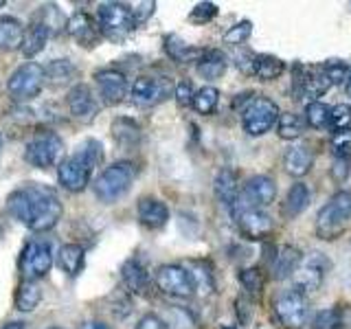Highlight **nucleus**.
<instances>
[{
    "label": "nucleus",
    "instance_id": "5",
    "mask_svg": "<svg viewBox=\"0 0 351 329\" xmlns=\"http://www.w3.org/2000/svg\"><path fill=\"white\" fill-rule=\"evenodd\" d=\"M64 141L62 136H58L55 132H40V134L33 136L27 143L25 149V160L36 169H49L55 167V164H62L64 160Z\"/></svg>",
    "mask_w": 351,
    "mask_h": 329
},
{
    "label": "nucleus",
    "instance_id": "16",
    "mask_svg": "<svg viewBox=\"0 0 351 329\" xmlns=\"http://www.w3.org/2000/svg\"><path fill=\"white\" fill-rule=\"evenodd\" d=\"M95 82L99 88V97L106 106H119L128 97V80L117 69H101L95 73Z\"/></svg>",
    "mask_w": 351,
    "mask_h": 329
},
{
    "label": "nucleus",
    "instance_id": "14",
    "mask_svg": "<svg viewBox=\"0 0 351 329\" xmlns=\"http://www.w3.org/2000/svg\"><path fill=\"white\" fill-rule=\"evenodd\" d=\"M274 312H277L279 321L290 329H301L307 323V301L303 294L294 290L279 296L274 303Z\"/></svg>",
    "mask_w": 351,
    "mask_h": 329
},
{
    "label": "nucleus",
    "instance_id": "4",
    "mask_svg": "<svg viewBox=\"0 0 351 329\" xmlns=\"http://www.w3.org/2000/svg\"><path fill=\"white\" fill-rule=\"evenodd\" d=\"M351 219V191H338L316 215V235L332 241L345 230Z\"/></svg>",
    "mask_w": 351,
    "mask_h": 329
},
{
    "label": "nucleus",
    "instance_id": "21",
    "mask_svg": "<svg viewBox=\"0 0 351 329\" xmlns=\"http://www.w3.org/2000/svg\"><path fill=\"white\" fill-rule=\"evenodd\" d=\"M303 263V252L296 248V246H283L279 250V255L274 257V263H272V277L277 281H283L292 277V274L301 268Z\"/></svg>",
    "mask_w": 351,
    "mask_h": 329
},
{
    "label": "nucleus",
    "instance_id": "30",
    "mask_svg": "<svg viewBox=\"0 0 351 329\" xmlns=\"http://www.w3.org/2000/svg\"><path fill=\"white\" fill-rule=\"evenodd\" d=\"M165 53L169 55L173 62L186 64V62H197L202 58V49H193L186 42H182L178 36H167L165 38Z\"/></svg>",
    "mask_w": 351,
    "mask_h": 329
},
{
    "label": "nucleus",
    "instance_id": "19",
    "mask_svg": "<svg viewBox=\"0 0 351 329\" xmlns=\"http://www.w3.org/2000/svg\"><path fill=\"white\" fill-rule=\"evenodd\" d=\"M136 213H138V222L145 228H152V230H158L169 222L167 204L156 200V197H141L138 206H136Z\"/></svg>",
    "mask_w": 351,
    "mask_h": 329
},
{
    "label": "nucleus",
    "instance_id": "6",
    "mask_svg": "<svg viewBox=\"0 0 351 329\" xmlns=\"http://www.w3.org/2000/svg\"><path fill=\"white\" fill-rule=\"evenodd\" d=\"M97 25L101 36L112 40V42H121L125 40L132 31L136 29L134 16H132V9L123 3H104L99 5L97 11Z\"/></svg>",
    "mask_w": 351,
    "mask_h": 329
},
{
    "label": "nucleus",
    "instance_id": "17",
    "mask_svg": "<svg viewBox=\"0 0 351 329\" xmlns=\"http://www.w3.org/2000/svg\"><path fill=\"white\" fill-rule=\"evenodd\" d=\"M66 106H69V112L77 121H93L99 114V103L90 90V86L86 84H75L69 95H66Z\"/></svg>",
    "mask_w": 351,
    "mask_h": 329
},
{
    "label": "nucleus",
    "instance_id": "10",
    "mask_svg": "<svg viewBox=\"0 0 351 329\" xmlns=\"http://www.w3.org/2000/svg\"><path fill=\"white\" fill-rule=\"evenodd\" d=\"M156 288L173 299H191L195 294L191 274L178 263H165L156 270Z\"/></svg>",
    "mask_w": 351,
    "mask_h": 329
},
{
    "label": "nucleus",
    "instance_id": "7",
    "mask_svg": "<svg viewBox=\"0 0 351 329\" xmlns=\"http://www.w3.org/2000/svg\"><path fill=\"white\" fill-rule=\"evenodd\" d=\"M44 84H47V77H44V66L36 62H25L22 66L11 73L9 82H7V93L9 97L18 103H25L36 99Z\"/></svg>",
    "mask_w": 351,
    "mask_h": 329
},
{
    "label": "nucleus",
    "instance_id": "26",
    "mask_svg": "<svg viewBox=\"0 0 351 329\" xmlns=\"http://www.w3.org/2000/svg\"><path fill=\"white\" fill-rule=\"evenodd\" d=\"M44 77H47L49 86L62 88V86H69L71 82H75L77 69L69 60H53V62H49L47 66H44Z\"/></svg>",
    "mask_w": 351,
    "mask_h": 329
},
{
    "label": "nucleus",
    "instance_id": "23",
    "mask_svg": "<svg viewBox=\"0 0 351 329\" xmlns=\"http://www.w3.org/2000/svg\"><path fill=\"white\" fill-rule=\"evenodd\" d=\"M51 36L49 25H44L42 20H36L33 25L25 29V38H22V47L20 51L25 53V58H36L40 51H44Z\"/></svg>",
    "mask_w": 351,
    "mask_h": 329
},
{
    "label": "nucleus",
    "instance_id": "13",
    "mask_svg": "<svg viewBox=\"0 0 351 329\" xmlns=\"http://www.w3.org/2000/svg\"><path fill=\"white\" fill-rule=\"evenodd\" d=\"M274 197H277V184H274L270 175H252V178H248L244 182V186H241L235 204L250 206V208H263V206L272 204Z\"/></svg>",
    "mask_w": 351,
    "mask_h": 329
},
{
    "label": "nucleus",
    "instance_id": "39",
    "mask_svg": "<svg viewBox=\"0 0 351 329\" xmlns=\"http://www.w3.org/2000/svg\"><path fill=\"white\" fill-rule=\"evenodd\" d=\"M305 123L314 130H323L329 123V108L321 101H312L305 106Z\"/></svg>",
    "mask_w": 351,
    "mask_h": 329
},
{
    "label": "nucleus",
    "instance_id": "46",
    "mask_svg": "<svg viewBox=\"0 0 351 329\" xmlns=\"http://www.w3.org/2000/svg\"><path fill=\"white\" fill-rule=\"evenodd\" d=\"M215 16H217V5L215 3H197L191 9L189 20L193 22V25H206V22H211Z\"/></svg>",
    "mask_w": 351,
    "mask_h": 329
},
{
    "label": "nucleus",
    "instance_id": "51",
    "mask_svg": "<svg viewBox=\"0 0 351 329\" xmlns=\"http://www.w3.org/2000/svg\"><path fill=\"white\" fill-rule=\"evenodd\" d=\"M80 329H112L108 323H104V321H86V323H82L80 325Z\"/></svg>",
    "mask_w": 351,
    "mask_h": 329
},
{
    "label": "nucleus",
    "instance_id": "8",
    "mask_svg": "<svg viewBox=\"0 0 351 329\" xmlns=\"http://www.w3.org/2000/svg\"><path fill=\"white\" fill-rule=\"evenodd\" d=\"M279 106L268 97H255L241 110V125L250 136H263L279 121Z\"/></svg>",
    "mask_w": 351,
    "mask_h": 329
},
{
    "label": "nucleus",
    "instance_id": "15",
    "mask_svg": "<svg viewBox=\"0 0 351 329\" xmlns=\"http://www.w3.org/2000/svg\"><path fill=\"white\" fill-rule=\"evenodd\" d=\"M169 95V86L167 82L158 80V77H152V75H141L132 84V90L130 97L132 101L141 108H149V106H156L160 101H165Z\"/></svg>",
    "mask_w": 351,
    "mask_h": 329
},
{
    "label": "nucleus",
    "instance_id": "27",
    "mask_svg": "<svg viewBox=\"0 0 351 329\" xmlns=\"http://www.w3.org/2000/svg\"><path fill=\"white\" fill-rule=\"evenodd\" d=\"M84 257L86 250L80 244H64L58 250V266L69 274V277H77L84 268Z\"/></svg>",
    "mask_w": 351,
    "mask_h": 329
},
{
    "label": "nucleus",
    "instance_id": "45",
    "mask_svg": "<svg viewBox=\"0 0 351 329\" xmlns=\"http://www.w3.org/2000/svg\"><path fill=\"white\" fill-rule=\"evenodd\" d=\"M332 149L336 158H349L351 156V127L334 132L332 136Z\"/></svg>",
    "mask_w": 351,
    "mask_h": 329
},
{
    "label": "nucleus",
    "instance_id": "18",
    "mask_svg": "<svg viewBox=\"0 0 351 329\" xmlns=\"http://www.w3.org/2000/svg\"><path fill=\"white\" fill-rule=\"evenodd\" d=\"M66 31L71 33V38L77 44H82L86 49L97 47V42L101 40V31H99L97 20H93L84 11H77L73 18L66 20Z\"/></svg>",
    "mask_w": 351,
    "mask_h": 329
},
{
    "label": "nucleus",
    "instance_id": "28",
    "mask_svg": "<svg viewBox=\"0 0 351 329\" xmlns=\"http://www.w3.org/2000/svg\"><path fill=\"white\" fill-rule=\"evenodd\" d=\"M224 73H226V58L222 51L208 49L197 60V75L204 77V80H219Z\"/></svg>",
    "mask_w": 351,
    "mask_h": 329
},
{
    "label": "nucleus",
    "instance_id": "41",
    "mask_svg": "<svg viewBox=\"0 0 351 329\" xmlns=\"http://www.w3.org/2000/svg\"><path fill=\"white\" fill-rule=\"evenodd\" d=\"M321 73L327 77V82L332 86H345L347 77H349V66L345 62H340V60H332V62H327L323 66Z\"/></svg>",
    "mask_w": 351,
    "mask_h": 329
},
{
    "label": "nucleus",
    "instance_id": "52",
    "mask_svg": "<svg viewBox=\"0 0 351 329\" xmlns=\"http://www.w3.org/2000/svg\"><path fill=\"white\" fill-rule=\"evenodd\" d=\"M3 329H25V323H20V321H14V323H7Z\"/></svg>",
    "mask_w": 351,
    "mask_h": 329
},
{
    "label": "nucleus",
    "instance_id": "2",
    "mask_svg": "<svg viewBox=\"0 0 351 329\" xmlns=\"http://www.w3.org/2000/svg\"><path fill=\"white\" fill-rule=\"evenodd\" d=\"M101 160H104L101 143L95 138L84 141L73 156L64 158L58 167L60 184L71 193H82L86 186L90 184L93 171L97 169V164H101Z\"/></svg>",
    "mask_w": 351,
    "mask_h": 329
},
{
    "label": "nucleus",
    "instance_id": "38",
    "mask_svg": "<svg viewBox=\"0 0 351 329\" xmlns=\"http://www.w3.org/2000/svg\"><path fill=\"white\" fill-rule=\"evenodd\" d=\"M217 103H219V90L215 86H204L193 95V103L191 106H193V110L197 114L208 117V114L215 112Z\"/></svg>",
    "mask_w": 351,
    "mask_h": 329
},
{
    "label": "nucleus",
    "instance_id": "40",
    "mask_svg": "<svg viewBox=\"0 0 351 329\" xmlns=\"http://www.w3.org/2000/svg\"><path fill=\"white\" fill-rule=\"evenodd\" d=\"M343 327V310L340 307H327L314 316V329H340Z\"/></svg>",
    "mask_w": 351,
    "mask_h": 329
},
{
    "label": "nucleus",
    "instance_id": "9",
    "mask_svg": "<svg viewBox=\"0 0 351 329\" xmlns=\"http://www.w3.org/2000/svg\"><path fill=\"white\" fill-rule=\"evenodd\" d=\"M329 270H332V261H329L323 252H312V255L301 263V268L292 274V290L303 296L316 292L323 285V279Z\"/></svg>",
    "mask_w": 351,
    "mask_h": 329
},
{
    "label": "nucleus",
    "instance_id": "29",
    "mask_svg": "<svg viewBox=\"0 0 351 329\" xmlns=\"http://www.w3.org/2000/svg\"><path fill=\"white\" fill-rule=\"evenodd\" d=\"M22 38H25V29H22V22L18 18H0V49L16 51L22 47Z\"/></svg>",
    "mask_w": 351,
    "mask_h": 329
},
{
    "label": "nucleus",
    "instance_id": "24",
    "mask_svg": "<svg viewBox=\"0 0 351 329\" xmlns=\"http://www.w3.org/2000/svg\"><path fill=\"white\" fill-rule=\"evenodd\" d=\"M312 151L305 145H292L288 151L283 154V167L294 178H303V175L312 169Z\"/></svg>",
    "mask_w": 351,
    "mask_h": 329
},
{
    "label": "nucleus",
    "instance_id": "43",
    "mask_svg": "<svg viewBox=\"0 0 351 329\" xmlns=\"http://www.w3.org/2000/svg\"><path fill=\"white\" fill-rule=\"evenodd\" d=\"M239 283L244 285V290H248L250 294H259L263 288V274L259 268H244L237 272Z\"/></svg>",
    "mask_w": 351,
    "mask_h": 329
},
{
    "label": "nucleus",
    "instance_id": "55",
    "mask_svg": "<svg viewBox=\"0 0 351 329\" xmlns=\"http://www.w3.org/2000/svg\"><path fill=\"white\" fill-rule=\"evenodd\" d=\"M49 329H64V327H49Z\"/></svg>",
    "mask_w": 351,
    "mask_h": 329
},
{
    "label": "nucleus",
    "instance_id": "25",
    "mask_svg": "<svg viewBox=\"0 0 351 329\" xmlns=\"http://www.w3.org/2000/svg\"><path fill=\"white\" fill-rule=\"evenodd\" d=\"M310 189H307L305 182H294L290 189H288V195H285V202H283V215L292 219V217H299L307 204H310Z\"/></svg>",
    "mask_w": 351,
    "mask_h": 329
},
{
    "label": "nucleus",
    "instance_id": "37",
    "mask_svg": "<svg viewBox=\"0 0 351 329\" xmlns=\"http://www.w3.org/2000/svg\"><path fill=\"white\" fill-rule=\"evenodd\" d=\"M303 119L294 112H281L279 114V121H277V134L279 138L283 141H296L301 134H303Z\"/></svg>",
    "mask_w": 351,
    "mask_h": 329
},
{
    "label": "nucleus",
    "instance_id": "50",
    "mask_svg": "<svg viewBox=\"0 0 351 329\" xmlns=\"http://www.w3.org/2000/svg\"><path fill=\"white\" fill-rule=\"evenodd\" d=\"M134 329H167L162 323V318L158 314H145L138 318V323Z\"/></svg>",
    "mask_w": 351,
    "mask_h": 329
},
{
    "label": "nucleus",
    "instance_id": "22",
    "mask_svg": "<svg viewBox=\"0 0 351 329\" xmlns=\"http://www.w3.org/2000/svg\"><path fill=\"white\" fill-rule=\"evenodd\" d=\"M121 279H123L125 288L134 294H145L149 288V272L138 259H128L121 266Z\"/></svg>",
    "mask_w": 351,
    "mask_h": 329
},
{
    "label": "nucleus",
    "instance_id": "32",
    "mask_svg": "<svg viewBox=\"0 0 351 329\" xmlns=\"http://www.w3.org/2000/svg\"><path fill=\"white\" fill-rule=\"evenodd\" d=\"M285 71V64L274 58V55H257V58H252V73H255L261 82H272L281 77Z\"/></svg>",
    "mask_w": 351,
    "mask_h": 329
},
{
    "label": "nucleus",
    "instance_id": "33",
    "mask_svg": "<svg viewBox=\"0 0 351 329\" xmlns=\"http://www.w3.org/2000/svg\"><path fill=\"white\" fill-rule=\"evenodd\" d=\"M186 272L191 274V281H193L195 292H200V294L206 296V294H211L215 290L213 272H211V268H208L204 261H191L189 268H186Z\"/></svg>",
    "mask_w": 351,
    "mask_h": 329
},
{
    "label": "nucleus",
    "instance_id": "1",
    "mask_svg": "<svg viewBox=\"0 0 351 329\" xmlns=\"http://www.w3.org/2000/svg\"><path fill=\"white\" fill-rule=\"evenodd\" d=\"M7 213L29 226L33 233H47L62 219V200L51 186L27 182L7 197Z\"/></svg>",
    "mask_w": 351,
    "mask_h": 329
},
{
    "label": "nucleus",
    "instance_id": "34",
    "mask_svg": "<svg viewBox=\"0 0 351 329\" xmlns=\"http://www.w3.org/2000/svg\"><path fill=\"white\" fill-rule=\"evenodd\" d=\"M112 136L121 147H132L141 141V127L132 119H117L112 123Z\"/></svg>",
    "mask_w": 351,
    "mask_h": 329
},
{
    "label": "nucleus",
    "instance_id": "12",
    "mask_svg": "<svg viewBox=\"0 0 351 329\" xmlns=\"http://www.w3.org/2000/svg\"><path fill=\"white\" fill-rule=\"evenodd\" d=\"M230 211H233L235 224L241 230V235H246L248 239H266L268 235H272L274 222L263 208H250V206L235 204Z\"/></svg>",
    "mask_w": 351,
    "mask_h": 329
},
{
    "label": "nucleus",
    "instance_id": "44",
    "mask_svg": "<svg viewBox=\"0 0 351 329\" xmlns=\"http://www.w3.org/2000/svg\"><path fill=\"white\" fill-rule=\"evenodd\" d=\"M329 125L336 132L351 127V106L349 103H338L329 108Z\"/></svg>",
    "mask_w": 351,
    "mask_h": 329
},
{
    "label": "nucleus",
    "instance_id": "35",
    "mask_svg": "<svg viewBox=\"0 0 351 329\" xmlns=\"http://www.w3.org/2000/svg\"><path fill=\"white\" fill-rule=\"evenodd\" d=\"M160 318L165 327H169V329H195L197 327L195 316L186 310V307H178V305H169L167 310H165V316Z\"/></svg>",
    "mask_w": 351,
    "mask_h": 329
},
{
    "label": "nucleus",
    "instance_id": "54",
    "mask_svg": "<svg viewBox=\"0 0 351 329\" xmlns=\"http://www.w3.org/2000/svg\"><path fill=\"white\" fill-rule=\"evenodd\" d=\"M0 151H3V138H0Z\"/></svg>",
    "mask_w": 351,
    "mask_h": 329
},
{
    "label": "nucleus",
    "instance_id": "53",
    "mask_svg": "<svg viewBox=\"0 0 351 329\" xmlns=\"http://www.w3.org/2000/svg\"><path fill=\"white\" fill-rule=\"evenodd\" d=\"M345 90H347V95L351 97V69H349V77H347V84H345Z\"/></svg>",
    "mask_w": 351,
    "mask_h": 329
},
{
    "label": "nucleus",
    "instance_id": "3",
    "mask_svg": "<svg viewBox=\"0 0 351 329\" xmlns=\"http://www.w3.org/2000/svg\"><path fill=\"white\" fill-rule=\"evenodd\" d=\"M134 178H136L134 164L130 160H117L97 175V180L93 182V191L99 202L112 204L130 191Z\"/></svg>",
    "mask_w": 351,
    "mask_h": 329
},
{
    "label": "nucleus",
    "instance_id": "48",
    "mask_svg": "<svg viewBox=\"0 0 351 329\" xmlns=\"http://www.w3.org/2000/svg\"><path fill=\"white\" fill-rule=\"evenodd\" d=\"M193 86L189 82H180L178 86H176V101H178V106H191L193 103Z\"/></svg>",
    "mask_w": 351,
    "mask_h": 329
},
{
    "label": "nucleus",
    "instance_id": "49",
    "mask_svg": "<svg viewBox=\"0 0 351 329\" xmlns=\"http://www.w3.org/2000/svg\"><path fill=\"white\" fill-rule=\"evenodd\" d=\"M154 9H156V3H154V0H147V3H138L134 9H132V16H134L136 27H138V25H143V22H145V20H149V18H152Z\"/></svg>",
    "mask_w": 351,
    "mask_h": 329
},
{
    "label": "nucleus",
    "instance_id": "47",
    "mask_svg": "<svg viewBox=\"0 0 351 329\" xmlns=\"http://www.w3.org/2000/svg\"><path fill=\"white\" fill-rule=\"evenodd\" d=\"M349 171H351V162L349 158H334V164L329 167V173L336 182H345L349 178Z\"/></svg>",
    "mask_w": 351,
    "mask_h": 329
},
{
    "label": "nucleus",
    "instance_id": "42",
    "mask_svg": "<svg viewBox=\"0 0 351 329\" xmlns=\"http://www.w3.org/2000/svg\"><path fill=\"white\" fill-rule=\"evenodd\" d=\"M250 36H252V22L250 20H241V22H237V25H233L224 33L222 40L226 44H233V47H237V44H244Z\"/></svg>",
    "mask_w": 351,
    "mask_h": 329
},
{
    "label": "nucleus",
    "instance_id": "20",
    "mask_svg": "<svg viewBox=\"0 0 351 329\" xmlns=\"http://www.w3.org/2000/svg\"><path fill=\"white\" fill-rule=\"evenodd\" d=\"M213 191L215 197L224 206H233L237 195H239V180H237V173L230 169V167H222L217 171L215 180H213Z\"/></svg>",
    "mask_w": 351,
    "mask_h": 329
},
{
    "label": "nucleus",
    "instance_id": "11",
    "mask_svg": "<svg viewBox=\"0 0 351 329\" xmlns=\"http://www.w3.org/2000/svg\"><path fill=\"white\" fill-rule=\"evenodd\" d=\"M20 266H22V272L27 274V279L36 281V279L47 277L53 268V248L49 241H44V239L29 241L25 250H22Z\"/></svg>",
    "mask_w": 351,
    "mask_h": 329
},
{
    "label": "nucleus",
    "instance_id": "31",
    "mask_svg": "<svg viewBox=\"0 0 351 329\" xmlns=\"http://www.w3.org/2000/svg\"><path fill=\"white\" fill-rule=\"evenodd\" d=\"M42 299V290H40V285L33 281V279H25L20 285H18V290H16V310L18 312H33L38 307Z\"/></svg>",
    "mask_w": 351,
    "mask_h": 329
},
{
    "label": "nucleus",
    "instance_id": "36",
    "mask_svg": "<svg viewBox=\"0 0 351 329\" xmlns=\"http://www.w3.org/2000/svg\"><path fill=\"white\" fill-rule=\"evenodd\" d=\"M332 84L327 82V77L323 73H307L301 80V95L310 99V103L316 101L318 97H323Z\"/></svg>",
    "mask_w": 351,
    "mask_h": 329
}]
</instances>
